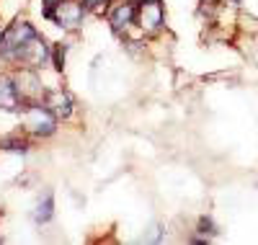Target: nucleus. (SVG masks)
Here are the masks:
<instances>
[{
  "instance_id": "obj_1",
  "label": "nucleus",
  "mask_w": 258,
  "mask_h": 245,
  "mask_svg": "<svg viewBox=\"0 0 258 245\" xmlns=\"http://www.w3.org/2000/svg\"><path fill=\"white\" fill-rule=\"evenodd\" d=\"M0 54L8 59H24L29 65H41L49 57V49L44 39L36 34V29L26 24V21H21V24H13L8 31H3Z\"/></svg>"
},
{
  "instance_id": "obj_2",
  "label": "nucleus",
  "mask_w": 258,
  "mask_h": 245,
  "mask_svg": "<svg viewBox=\"0 0 258 245\" xmlns=\"http://www.w3.org/2000/svg\"><path fill=\"white\" fill-rule=\"evenodd\" d=\"M26 127L34 132V135H39V137H47V135H52L54 132V127H57V114L44 103H31V106H26Z\"/></svg>"
},
{
  "instance_id": "obj_3",
  "label": "nucleus",
  "mask_w": 258,
  "mask_h": 245,
  "mask_svg": "<svg viewBox=\"0 0 258 245\" xmlns=\"http://www.w3.org/2000/svg\"><path fill=\"white\" fill-rule=\"evenodd\" d=\"M140 8V21H142V29H158L163 24V8H160V0H145Z\"/></svg>"
},
{
  "instance_id": "obj_4",
  "label": "nucleus",
  "mask_w": 258,
  "mask_h": 245,
  "mask_svg": "<svg viewBox=\"0 0 258 245\" xmlns=\"http://www.w3.org/2000/svg\"><path fill=\"white\" fill-rule=\"evenodd\" d=\"M57 8H59V13H52L49 18L54 21V24H59V26H75V24H80L83 11H85L78 3H59Z\"/></svg>"
},
{
  "instance_id": "obj_5",
  "label": "nucleus",
  "mask_w": 258,
  "mask_h": 245,
  "mask_svg": "<svg viewBox=\"0 0 258 245\" xmlns=\"http://www.w3.org/2000/svg\"><path fill=\"white\" fill-rule=\"evenodd\" d=\"M137 11H140V8H137L135 3H124V6H119V8L111 13V29H114V31H124V29L135 21Z\"/></svg>"
},
{
  "instance_id": "obj_6",
  "label": "nucleus",
  "mask_w": 258,
  "mask_h": 245,
  "mask_svg": "<svg viewBox=\"0 0 258 245\" xmlns=\"http://www.w3.org/2000/svg\"><path fill=\"white\" fill-rule=\"evenodd\" d=\"M47 106L57 114V119H68L70 111H73V98L68 93H62V91H52L47 96Z\"/></svg>"
},
{
  "instance_id": "obj_7",
  "label": "nucleus",
  "mask_w": 258,
  "mask_h": 245,
  "mask_svg": "<svg viewBox=\"0 0 258 245\" xmlns=\"http://www.w3.org/2000/svg\"><path fill=\"white\" fill-rule=\"evenodd\" d=\"M18 103H21V96H18L16 83H11V80H0V106L16 108Z\"/></svg>"
},
{
  "instance_id": "obj_8",
  "label": "nucleus",
  "mask_w": 258,
  "mask_h": 245,
  "mask_svg": "<svg viewBox=\"0 0 258 245\" xmlns=\"http://www.w3.org/2000/svg\"><path fill=\"white\" fill-rule=\"evenodd\" d=\"M52 214H54V199H52V194H49V196H44V202H41V204L36 207L34 219L39 222V225H44V222H49V219H52Z\"/></svg>"
},
{
  "instance_id": "obj_9",
  "label": "nucleus",
  "mask_w": 258,
  "mask_h": 245,
  "mask_svg": "<svg viewBox=\"0 0 258 245\" xmlns=\"http://www.w3.org/2000/svg\"><path fill=\"white\" fill-rule=\"evenodd\" d=\"M106 3H109V0H83V8H85V11H96V13H101V11L106 8Z\"/></svg>"
},
{
  "instance_id": "obj_10",
  "label": "nucleus",
  "mask_w": 258,
  "mask_h": 245,
  "mask_svg": "<svg viewBox=\"0 0 258 245\" xmlns=\"http://www.w3.org/2000/svg\"><path fill=\"white\" fill-rule=\"evenodd\" d=\"M0 145L6 150H13V152H26V142H18V140H3Z\"/></svg>"
},
{
  "instance_id": "obj_11",
  "label": "nucleus",
  "mask_w": 258,
  "mask_h": 245,
  "mask_svg": "<svg viewBox=\"0 0 258 245\" xmlns=\"http://www.w3.org/2000/svg\"><path fill=\"white\" fill-rule=\"evenodd\" d=\"M59 3H62V0H44V16H49V13H52V11H54Z\"/></svg>"
},
{
  "instance_id": "obj_12",
  "label": "nucleus",
  "mask_w": 258,
  "mask_h": 245,
  "mask_svg": "<svg viewBox=\"0 0 258 245\" xmlns=\"http://www.w3.org/2000/svg\"><path fill=\"white\" fill-rule=\"evenodd\" d=\"M235 3H240V0H235Z\"/></svg>"
}]
</instances>
